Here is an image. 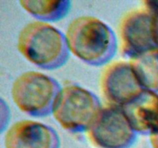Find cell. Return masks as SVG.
Instances as JSON below:
<instances>
[{
    "label": "cell",
    "instance_id": "6da1fadb",
    "mask_svg": "<svg viewBox=\"0 0 158 148\" xmlns=\"http://www.w3.org/2000/svg\"><path fill=\"white\" fill-rule=\"evenodd\" d=\"M65 36L70 54L92 66L107 64L118 49L114 31L93 15L74 18L68 25Z\"/></svg>",
    "mask_w": 158,
    "mask_h": 148
},
{
    "label": "cell",
    "instance_id": "7a4b0ae2",
    "mask_svg": "<svg viewBox=\"0 0 158 148\" xmlns=\"http://www.w3.org/2000/svg\"><path fill=\"white\" fill-rule=\"evenodd\" d=\"M16 48L28 62L46 70L62 67L70 54L65 33L39 20L29 22L20 29Z\"/></svg>",
    "mask_w": 158,
    "mask_h": 148
},
{
    "label": "cell",
    "instance_id": "3957f363",
    "mask_svg": "<svg viewBox=\"0 0 158 148\" xmlns=\"http://www.w3.org/2000/svg\"><path fill=\"white\" fill-rule=\"evenodd\" d=\"M61 86L52 77L35 70L26 71L12 83L11 98L23 113L32 117L52 114Z\"/></svg>",
    "mask_w": 158,
    "mask_h": 148
},
{
    "label": "cell",
    "instance_id": "277c9868",
    "mask_svg": "<svg viewBox=\"0 0 158 148\" xmlns=\"http://www.w3.org/2000/svg\"><path fill=\"white\" fill-rule=\"evenodd\" d=\"M102 107L96 94L77 84L62 86L51 115L70 133H84Z\"/></svg>",
    "mask_w": 158,
    "mask_h": 148
},
{
    "label": "cell",
    "instance_id": "5b68a950",
    "mask_svg": "<svg viewBox=\"0 0 158 148\" xmlns=\"http://www.w3.org/2000/svg\"><path fill=\"white\" fill-rule=\"evenodd\" d=\"M84 134L95 148H131L137 137L121 108L110 104L102 106Z\"/></svg>",
    "mask_w": 158,
    "mask_h": 148
},
{
    "label": "cell",
    "instance_id": "8992f818",
    "mask_svg": "<svg viewBox=\"0 0 158 148\" xmlns=\"http://www.w3.org/2000/svg\"><path fill=\"white\" fill-rule=\"evenodd\" d=\"M99 89L106 104L121 107L145 89L129 62L113 60L105 65L99 77Z\"/></svg>",
    "mask_w": 158,
    "mask_h": 148
},
{
    "label": "cell",
    "instance_id": "52a82bcc",
    "mask_svg": "<svg viewBox=\"0 0 158 148\" xmlns=\"http://www.w3.org/2000/svg\"><path fill=\"white\" fill-rule=\"evenodd\" d=\"M153 13L144 6L125 12L117 26L118 49L123 56L131 59L155 47L151 35Z\"/></svg>",
    "mask_w": 158,
    "mask_h": 148
},
{
    "label": "cell",
    "instance_id": "ba28073f",
    "mask_svg": "<svg viewBox=\"0 0 158 148\" xmlns=\"http://www.w3.org/2000/svg\"><path fill=\"white\" fill-rule=\"evenodd\" d=\"M5 148H60V139L50 126L32 120L12 123L4 135Z\"/></svg>",
    "mask_w": 158,
    "mask_h": 148
},
{
    "label": "cell",
    "instance_id": "9c48e42d",
    "mask_svg": "<svg viewBox=\"0 0 158 148\" xmlns=\"http://www.w3.org/2000/svg\"><path fill=\"white\" fill-rule=\"evenodd\" d=\"M120 108L137 134L149 136L158 126V92L143 89Z\"/></svg>",
    "mask_w": 158,
    "mask_h": 148
},
{
    "label": "cell",
    "instance_id": "30bf717a",
    "mask_svg": "<svg viewBox=\"0 0 158 148\" xmlns=\"http://www.w3.org/2000/svg\"><path fill=\"white\" fill-rule=\"evenodd\" d=\"M128 62L141 86L158 92V47L151 48Z\"/></svg>",
    "mask_w": 158,
    "mask_h": 148
},
{
    "label": "cell",
    "instance_id": "8fae6325",
    "mask_svg": "<svg viewBox=\"0 0 158 148\" xmlns=\"http://www.w3.org/2000/svg\"><path fill=\"white\" fill-rule=\"evenodd\" d=\"M19 3L28 14L48 23L63 19L71 9V2L67 0H22Z\"/></svg>",
    "mask_w": 158,
    "mask_h": 148
},
{
    "label": "cell",
    "instance_id": "7c38bea8",
    "mask_svg": "<svg viewBox=\"0 0 158 148\" xmlns=\"http://www.w3.org/2000/svg\"><path fill=\"white\" fill-rule=\"evenodd\" d=\"M151 35L155 46L158 47V13L153 14L151 23Z\"/></svg>",
    "mask_w": 158,
    "mask_h": 148
},
{
    "label": "cell",
    "instance_id": "4fadbf2b",
    "mask_svg": "<svg viewBox=\"0 0 158 148\" xmlns=\"http://www.w3.org/2000/svg\"><path fill=\"white\" fill-rule=\"evenodd\" d=\"M143 6L151 11L153 14L158 13V0H152V1H143L142 2Z\"/></svg>",
    "mask_w": 158,
    "mask_h": 148
},
{
    "label": "cell",
    "instance_id": "5bb4252c",
    "mask_svg": "<svg viewBox=\"0 0 158 148\" xmlns=\"http://www.w3.org/2000/svg\"><path fill=\"white\" fill-rule=\"evenodd\" d=\"M148 137L151 147L158 148V126Z\"/></svg>",
    "mask_w": 158,
    "mask_h": 148
}]
</instances>
